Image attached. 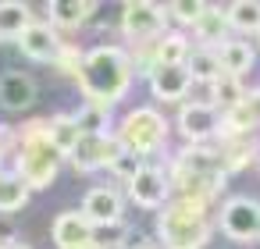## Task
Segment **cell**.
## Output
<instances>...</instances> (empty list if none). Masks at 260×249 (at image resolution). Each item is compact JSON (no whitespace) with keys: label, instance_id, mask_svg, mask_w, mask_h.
Segmentation results:
<instances>
[{"label":"cell","instance_id":"1","mask_svg":"<svg viewBox=\"0 0 260 249\" xmlns=\"http://www.w3.org/2000/svg\"><path fill=\"white\" fill-rule=\"evenodd\" d=\"M79 86L86 93V103H96V107H111L118 103L125 93H128V82H132V61L125 50L118 47H96L82 57V68H79Z\"/></svg>","mask_w":260,"mask_h":249},{"label":"cell","instance_id":"2","mask_svg":"<svg viewBox=\"0 0 260 249\" xmlns=\"http://www.w3.org/2000/svg\"><path fill=\"white\" fill-rule=\"evenodd\" d=\"M178 189V199H200L207 203L210 196L221 192L224 182V167H221V153L214 146H189L175 157L171 178Z\"/></svg>","mask_w":260,"mask_h":249},{"label":"cell","instance_id":"3","mask_svg":"<svg viewBox=\"0 0 260 249\" xmlns=\"http://www.w3.org/2000/svg\"><path fill=\"white\" fill-rule=\"evenodd\" d=\"M157 231H160V242L168 249H203L207 238H210L207 203H200V199H175V203L160 206Z\"/></svg>","mask_w":260,"mask_h":249},{"label":"cell","instance_id":"4","mask_svg":"<svg viewBox=\"0 0 260 249\" xmlns=\"http://www.w3.org/2000/svg\"><path fill=\"white\" fill-rule=\"evenodd\" d=\"M61 171V153L50 143V121H29L22 132V157H18V178L29 189H47Z\"/></svg>","mask_w":260,"mask_h":249},{"label":"cell","instance_id":"5","mask_svg":"<svg viewBox=\"0 0 260 249\" xmlns=\"http://www.w3.org/2000/svg\"><path fill=\"white\" fill-rule=\"evenodd\" d=\"M164 139H168V121H164L153 107H139V111H132V114L121 121V128H118V143H121V150L132 153V157H139V160H143L146 153L160 150Z\"/></svg>","mask_w":260,"mask_h":249},{"label":"cell","instance_id":"6","mask_svg":"<svg viewBox=\"0 0 260 249\" xmlns=\"http://www.w3.org/2000/svg\"><path fill=\"white\" fill-rule=\"evenodd\" d=\"M221 231L232 242H253L260 238V203L249 196H232L221 206Z\"/></svg>","mask_w":260,"mask_h":249},{"label":"cell","instance_id":"7","mask_svg":"<svg viewBox=\"0 0 260 249\" xmlns=\"http://www.w3.org/2000/svg\"><path fill=\"white\" fill-rule=\"evenodd\" d=\"M164 22H168V11L160 4H150V0H132L121 11V29L136 43H150L153 36H160Z\"/></svg>","mask_w":260,"mask_h":249},{"label":"cell","instance_id":"8","mask_svg":"<svg viewBox=\"0 0 260 249\" xmlns=\"http://www.w3.org/2000/svg\"><path fill=\"white\" fill-rule=\"evenodd\" d=\"M72 157V164L79 167V171H100V167H111L118 157H121V143H118V135H82L79 139V146L68 153Z\"/></svg>","mask_w":260,"mask_h":249},{"label":"cell","instance_id":"9","mask_svg":"<svg viewBox=\"0 0 260 249\" xmlns=\"http://www.w3.org/2000/svg\"><path fill=\"white\" fill-rule=\"evenodd\" d=\"M168 192H171V182H168V174H164L160 167H153V164H143V167L136 171V178L128 182V196H132V203L143 206V210H160V206L168 203Z\"/></svg>","mask_w":260,"mask_h":249},{"label":"cell","instance_id":"10","mask_svg":"<svg viewBox=\"0 0 260 249\" xmlns=\"http://www.w3.org/2000/svg\"><path fill=\"white\" fill-rule=\"evenodd\" d=\"M178 128L192 143H207L221 132V111L210 103H185L178 111Z\"/></svg>","mask_w":260,"mask_h":249},{"label":"cell","instance_id":"11","mask_svg":"<svg viewBox=\"0 0 260 249\" xmlns=\"http://www.w3.org/2000/svg\"><path fill=\"white\" fill-rule=\"evenodd\" d=\"M150 89L157 100L175 103V100H185V93L192 89V75L185 72V64H157L150 72Z\"/></svg>","mask_w":260,"mask_h":249},{"label":"cell","instance_id":"12","mask_svg":"<svg viewBox=\"0 0 260 249\" xmlns=\"http://www.w3.org/2000/svg\"><path fill=\"white\" fill-rule=\"evenodd\" d=\"M18 47H22V54L29 57V61H40V64H54L57 61V54H61V40H57V32L50 29V25H40V22H32L22 36H18Z\"/></svg>","mask_w":260,"mask_h":249},{"label":"cell","instance_id":"13","mask_svg":"<svg viewBox=\"0 0 260 249\" xmlns=\"http://www.w3.org/2000/svg\"><path fill=\"white\" fill-rule=\"evenodd\" d=\"M93 231L96 228L86 221L82 210H64L54 221V242H57V249H86V245H93Z\"/></svg>","mask_w":260,"mask_h":249},{"label":"cell","instance_id":"14","mask_svg":"<svg viewBox=\"0 0 260 249\" xmlns=\"http://www.w3.org/2000/svg\"><path fill=\"white\" fill-rule=\"evenodd\" d=\"M82 214H86V221H89L93 228H96V224H118V221H121V196H118L114 189H107V185H96V189L86 192Z\"/></svg>","mask_w":260,"mask_h":249},{"label":"cell","instance_id":"15","mask_svg":"<svg viewBox=\"0 0 260 249\" xmlns=\"http://www.w3.org/2000/svg\"><path fill=\"white\" fill-rule=\"evenodd\" d=\"M36 100V82L25 72H4L0 75V103L8 111H25Z\"/></svg>","mask_w":260,"mask_h":249},{"label":"cell","instance_id":"16","mask_svg":"<svg viewBox=\"0 0 260 249\" xmlns=\"http://www.w3.org/2000/svg\"><path fill=\"white\" fill-rule=\"evenodd\" d=\"M192 29H196L200 43H207V50H210V47H224V43H228V15H224V8L207 4L203 15H200V22H196Z\"/></svg>","mask_w":260,"mask_h":249},{"label":"cell","instance_id":"17","mask_svg":"<svg viewBox=\"0 0 260 249\" xmlns=\"http://www.w3.org/2000/svg\"><path fill=\"white\" fill-rule=\"evenodd\" d=\"M256 121H260V114L253 111V103H249V96H246L242 103L221 111V135H228V139H246V135L256 128Z\"/></svg>","mask_w":260,"mask_h":249},{"label":"cell","instance_id":"18","mask_svg":"<svg viewBox=\"0 0 260 249\" xmlns=\"http://www.w3.org/2000/svg\"><path fill=\"white\" fill-rule=\"evenodd\" d=\"M54 25L61 29H79L82 22H89L96 15V4L93 0H54V4H47Z\"/></svg>","mask_w":260,"mask_h":249},{"label":"cell","instance_id":"19","mask_svg":"<svg viewBox=\"0 0 260 249\" xmlns=\"http://www.w3.org/2000/svg\"><path fill=\"white\" fill-rule=\"evenodd\" d=\"M32 25V11L22 0H0V40H18Z\"/></svg>","mask_w":260,"mask_h":249},{"label":"cell","instance_id":"20","mask_svg":"<svg viewBox=\"0 0 260 249\" xmlns=\"http://www.w3.org/2000/svg\"><path fill=\"white\" fill-rule=\"evenodd\" d=\"M217 64H221V72H224V75H232V79H242V75L253 68V50H249V43L228 40V43L217 50Z\"/></svg>","mask_w":260,"mask_h":249},{"label":"cell","instance_id":"21","mask_svg":"<svg viewBox=\"0 0 260 249\" xmlns=\"http://www.w3.org/2000/svg\"><path fill=\"white\" fill-rule=\"evenodd\" d=\"M79 139H82V132H79V125H75V114H57V118L50 121V143L57 146L61 157H68V153L79 146Z\"/></svg>","mask_w":260,"mask_h":249},{"label":"cell","instance_id":"22","mask_svg":"<svg viewBox=\"0 0 260 249\" xmlns=\"http://www.w3.org/2000/svg\"><path fill=\"white\" fill-rule=\"evenodd\" d=\"M221 167H224V174H232V171H239V167H246V164H253L260 153H256V146L249 143V139H228L221 150Z\"/></svg>","mask_w":260,"mask_h":249},{"label":"cell","instance_id":"23","mask_svg":"<svg viewBox=\"0 0 260 249\" xmlns=\"http://www.w3.org/2000/svg\"><path fill=\"white\" fill-rule=\"evenodd\" d=\"M228 29L239 32H260V0H235L232 8H224Z\"/></svg>","mask_w":260,"mask_h":249},{"label":"cell","instance_id":"24","mask_svg":"<svg viewBox=\"0 0 260 249\" xmlns=\"http://www.w3.org/2000/svg\"><path fill=\"white\" fill-rule=\"evenodd\" d=\"M246 100V89H242V82L239 79H232V75H217L214 82H210V107H235V103H242Z\"/></svg>","mask_w":260,"mask_h":249},{"label":"cell","instance_id":"25","mask_svg":"<svg viewBox=\"0 0 260 249\" xmlns=\"http://www.w3.org/2000/svg\"><path fill=\"white\" fill-rule=\"evenodd\" d=\"M29 203V185L18 174H0V214H15Z\"/></svg>","mask_w":260,"mask_h":249},{"label":"cell","instance_id":"26","mask_svg":"<svg viewBox=\"0 0 260 249\" xmlns=\"http://www.w3.org/2000/svg\"><path fill=\"white\" fill-rule=\"evenodd\" d=\"M185 72L192 75V82L200 79V82H207V86H210L217 75H224V72H221V64H217V54H214V50H207V47H200V50H192V54H189Z\"/></svg>","mask_w":260,"mask_h":249},{"label":"cell","instance_id":"27","mask_svg":"<svg viewBox=\"0 0 260 249\" xmlns=\"http://www.w3.org/2000/svg\"><path fill=\"white\" fill-rule=\"evenodd\" d=\"M157 50V64H185L189 61V40L182 32H168L153 43Z\"/></svg>","mask_w":260,"mask_h":249},{"label":"cell","instance_id":"28","mask_svg":"<svg viewBox=\"0 0 260 249\" xmlns=\"http://www.w3.org/2000/svg\"><path fill=\"white\" fill-rule=\"evenodd\" d=\"M75 125H79L82 135H107V128H111V114H107V107L86 103V107L75 114Z\"/></svg>","mask_w":260,"mask_h":249},{"label":"cell","instance_id":"29","mask_svg":"<svg viewBox=\"0 0 260 249\" xmlns=\"http://www.w3.org/2000/svg\"><path fill=\"white\" fill-rule=\"evenodd\" d=\"M203 0H175V4L171 8H164L175 22H182V25H196L200 22V15H203Z\"/></svg>","mask_w":260,"mask_h":249},{"label":"cell","instance_id":"30","mask_svg":"<svg viewBox=\"0 0 260 249\" xmlns=\"http://www.w3.org/2000/svg\"><path fill=\"white\" fill-rule=\"evenodd\" d=\"M82 50H75V47H61V54H57V72H64V75H79V68H82Z\"/></svg>","mask_w":260,"mask_h":249},{"label":"cell","instance_id":"31","mask_svg":"<svg viewBox=\"0 0 260 249\" xmlns=\"http://www.w3.org/2000/svg\"><path fill=\"white\" fill-rule=\"evenodd\" d=\"M111 167H114V174H118V178H121V182H125V185H128V182H132V178H136V171H139V167H143V160H139V157H132V153H125V150H121V157H118V160H114V164H111Z\"/></svg>","mask_w":260,"mask_h":249},{"label":"cell","instance_id":"32","mask_svg":"<svg viewBox=\"0 0 260 249\" xmlns=\"http://www.w3.org/2000/svg\"><path fill=\"white\" fill-rule=\"evenodd\" d=\"M4 146H8V128L0 125V157H4Z\"/></svg>","mask_w":260,"mask_h":249},{"label":"cell","instance_id":"33","mask_svg":"<svg viewBox=\"0 0 260 249\" xmlns=\"http://www.w3.org/2000/svg\"><path fill=\"white\" fill-rule=\"evenodd\" d=\"M0 249H32V245H25V242H4Z\"/></svg>","mask_w":260,"mask_h":249},{"label":"cell","instance_id":"34","mask_svg":"<svg viewBox=\"0 0 260 249\" xmlns=\"http://www.w3.org/2000/svg\"><path fill=\"white\" fill-rule=\"evenodd\" d=\"M249 103H253V111L260 114V93H253V96H249Z\"/></svg>","mask_w":260,"mask_h":249},{"label":"cell","instance_id":"35","mask_svg":"<svg viewBox=\"0 0 260 249\" xmlns=\"http://www.w3.org/2000/svg\"><path fill=\"white\" fill-rule=\"evenodd\" d=\"M86 249H100V245H86Z\"/></svg>","mask_w":260,"mask_h":249},{"label":"cell","instance_id":"36","mask_svg":"<svg viewBox=\"0 0 260 249\" xmlns=\"http://www.w3.org/2000/svg\"><path fill=\"white\" fill-rule=\"evenodd\" d=\"M146 249H153V245H146Z\"/></svg>","mask_w":260,"mask_h":249}]
</instances>
